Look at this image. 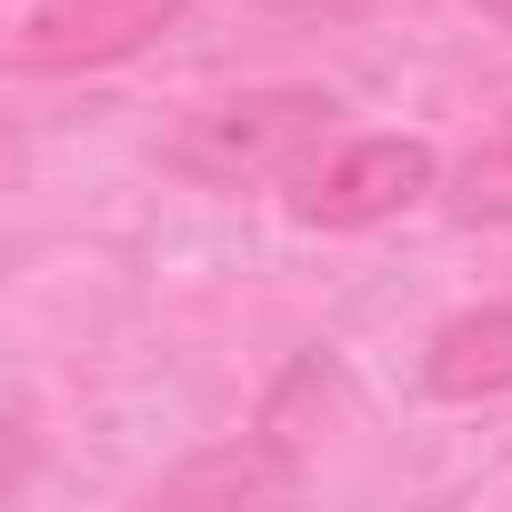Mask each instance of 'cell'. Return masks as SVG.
<instances>
[{"instance_id": "obj_7", "label": "cell", "mask_w": 512, "mask_h": 512, "mask_svg": "<svg viewBox=\"0 0 512 512\" xmlns=\"http://www.w3.org/2000/svg\"><path fill=\"white\" fill-rule=\"evenodd\" d=\"M472 11H492V21H502V31H512V0H472Z\"/></svg>"}, {"instance_id": "obj_1", "label": "cell", "mask_w": 512, "mask_h": 512, "mask_svg": "<svg viewBox=\"0 0 512 512\" xmlns=\"http://www.w3.org/2000/svg\"><path fill=\"white\" fill-rule=\"evenodd\" d=\"M322 131H332L322 91H221L171 131V161L191 181H282V171H312Z\"/></svg>"}, {"instance_id": "obj_3", "label": "cell", "mask_w": 512, "mask_h": 512, "mask_svg": "<svg viewBox=\"0 0 512 512\" xmlns=\"http://www.w3.org/2000/svg\"><path fill=\"white\" fill-rule=\"evenodd\" d=\"M171 21H181V0H31L11 61L21 71H101V61L151 51Z\"/></svg>"}, {"instance_id": "obj_2", "label": "cell", "mask_w": 512, "mask_h": 512, "mask_svg": "<svg viewBox=\"0 0 512 512\" xmlns=\"http://www.w3.org/2000/svg\"><path fill=\"white\" fill-rule=\"evenodd\" d=\"M432 181H442L432 141H412V131H362V141H342V151H322V161L302 171L292 221H312V231H372V221L412 211Z\"/></svg>"}, {"instance_id": "obj_6", "label": "cell", "mask_w": 512, "mask_h": 512, "mask_svg": "<svg viewBox=\"0 0 512 512\" xmlns=\"http://www.w3.org/2000/svg\"><path fill=\"white\" fill-rule=\"evenodd\" d=\"M452 211H462V221H512V101H502L492 131L462 151V171H452Z\"/></svg>"}, {"instance_id": "obj_4", "label": "cell", "mask_w": 512, "mask_h": 512, "mask_svg": "<svg viewBox=\"0 0 512 512\" xmlns=\"http://www.w3.org/2000/svg\"><path fill=\"white\" fill-rule=\"evenodd\" d=\"M422 382H432L442 402H502V392H512V312H502V302L452 312V322L432 332V352H422Z\"/></svg>"}, {"instance_id": "obj_5", "label": "cell", "mask_w": 512, "mask_h": 512, "mask_svg": "<svg viewBox=\"0 0 512 512\" xmlns=\"http://www.w3.org/2000/svg\"><path fill=\"white\" fill-rule=\"evenodd\" d=\"M302 482V452L282 442V432H251V442H221V452H201V462H181L171 482H161V502L181 512V502H282Z\"/></svg>"}]
</instances>
